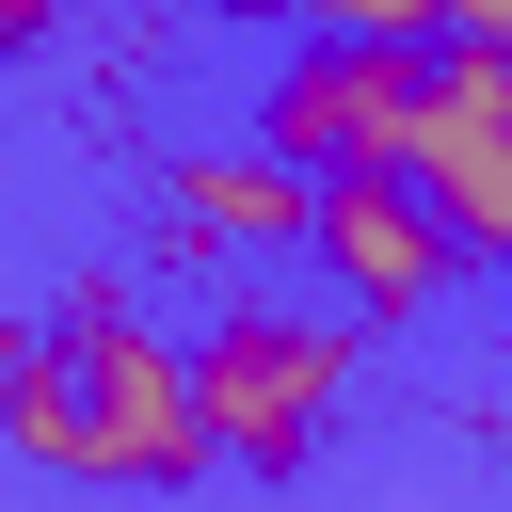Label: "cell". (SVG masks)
<instances>
[{"label": "cell", "mask_w": 512, "mask_h": 512, "mask_svg": "<svg viewBox=\"0 0 512 512\" xmlns=\"http://www.w3.org/2000/svg\"><path fill=\"white\" fill-rule=\"evenodd\" d=\"M0 448H32L48 480H96V448H80V368H64V320H0Z\"/></svg>", "instance_id": "cell-7"}, {"label": "cell", "mask_w": 512, "mask_h": 512, "mask_svg": "<svg viewBox=\"0 0 512 512\" xmlns=\"http://www.w3.org/2000/svg\"><path fill=\"white\" fill-rule=\"evenodd\" d=\"M272 16H304V32H384V48H432V16H448V0H272Z\"/></svg>", "instance_id": "cell-8"}, {"label": "cell", "mask_w": 512, "mask_h": 512, "mask_svg": "<svg viewBox=\"0 0 512 512\" xmlns=\"http://www.w3.org/2000/svg\"><path fill=\"white\" fill-rule=\"evenodd\" d=\"M432 32H448V48H496V64H512V0H448Z\"/></svg>", "instance_id": "cell-9"}, {"label": "cell", "mask_w": 512, "mask_h": 512, "mask_svg": "<svg viewBox=\"0 0 512 512\" xmlns=\"http://www.w3.org/2000/svg\"><path fill=\"white\" fill-rule=\"evenodd\" d=\"M48 16H64V0H0V48H32V32H48Z\"/></svg>", "instance_id": "cell-10"}, {"label": "cell", "mask_w": 512, "mask_h": 512, "mask_svg": "<svg viewBox=\"0 0 512 512\" xmlns=\"http://www.w3.org/2000/svg\"><path fill=\"white\" fill-rule=\"evenodd\" d=\"M160 192H176L192 256H304V208H320V176H288L272 144H192Z\"/></svg>", "instance_id": "cell-6"}, {"label": "cell", "mask_w": 512, "mask_h": 512, "mask_svg": "<svg viewBox=\"0 0 512 512\" xmlns=\"http://www.w3.org/2000/svg\"><path fill=\"white\" fill-rule=\"evenodd\" d=\"M416 80H432V48L304 32V48L272 64V96H256V144H272L288 176H400V144H416Z\"/></svg>", "instance_id": "cell-3"}, {"label": "cell", "mask_w": 512, "mask_h": 512, "mask_svg": "<svg viewBox=\"0 0 512 512\" xmlns=\"http://www.w3.org/2000/svg\"><path fill=\"white\" fill-rule=\"evenodd\" d=\"M48 320H64V368H80V448H96V480H128V496H176V480H208L192 336H160V320L128 304V272H80Z\"/></svg>", "instance_id": "cell-1"}, {"label": "cell", "mask_w": 512, "mask_h": 512, "mask_svg": "<svg viewBox=\"0 0 512 512\" xmlns=\"http://www.w3.org/2000/svg\"><path fill=\"white\" fill-rule=\"evenodd\" d=\"M336 400H352V320H288V304H224L208 336H192V416H208V464H256V480H288L320 432H336Z\"/></svg>", "instance_id": "cell-2"}, {"label": "cell", "mask_w": 512, "mask_h": 512, "mask_svg": "<svg viewBox=\"0 0 512 512\" xmlns=\"http://www.w3.org/2000/svg\"><path fill=\"white\" fill-rule=\"evenodd\" d=\"M400 176H416L432 224L464 240V272H512V64H496V48H448V32H432Z\"/></svg>", "instance_id": "cell-4"}, {"label": "cell", "mask_w": 512, "mask_h": 512, "mask_svg": "<svg viewBox=\"0 0 512 512\" xmlns=\"http://www.w3.org/2000/svg\"><path fill=\"white\" fill-rule=\"evenodd\" d=\"M304 256H320V288H336L352 320H416V304H448V272H464V240L432 224L416 176H320Z\"/></svg>", "instance_id": "cell-5"}]
</instances>
